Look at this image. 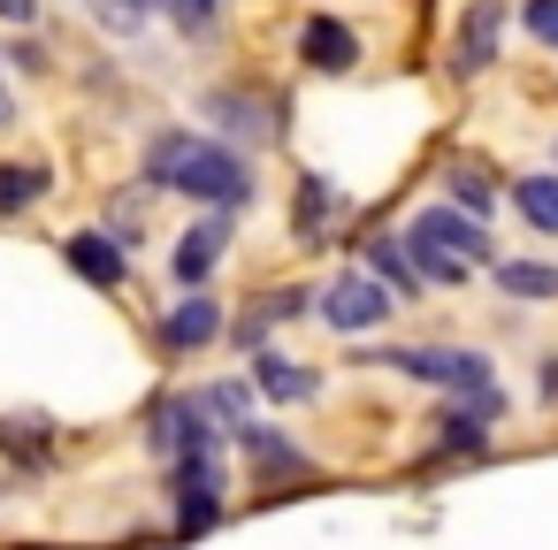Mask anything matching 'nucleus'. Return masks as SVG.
I'll use <instances>...</instances> for the list:
<instances>
[{"instance_id": "obj_5", "label": "nucleus", "mask_w": 558, "mask_h": 550, "mask_svg": "<svg viewBox=\"0 0 558 550\" xmlns=\"http://www.w3.org/2000/svg\"><path fill=\"white\" fill-rule=\"evenodd\" d=\"M390 306H398V291H390L383 276H367V268L337 276V283L322 291V321H329V329H344V337L383 329V321H390Z\"/></svg>"}, {"instance_id": "obj_14", "label": "nucleus", "mask_w": 558, "mask_h": 550, "mask_svg": "<svg viewBox=\"0 0 558 550\" xmlns=\"http://www.w3.org/2000/svg\"><path fill=\"white\" fill-rule=\"evenodd\" d=\"M253 382H260L268 398H283V405H299V398H314V390H322V375H314V367H299V359H283V352H260V359H253Z\"/></svg>"}, {"instance_id": "obj_26", "label": "nucleus", "mask_w": 558, "mask_h": 550, "mask_svg": "<svg viewBox=\"0 0 558 550\" xmlns=\"http://www.w3.org/2000/svg\"><path fill=\"white\" fill-rule=\"evenodd\" d=\"M527 32H535L543 47H558V0H527Z\"/></svg>"}, {"instance_id": "obj_4", "label": "nucleus", "mask_w": 558, "mask_h": 550, "mask_svg": "<svg viewBox=\"0 0 558 550\" xmlns=\"http://www.w3.org/2000/svg\"><path fill=\"white\" fill-rule=\"evenodd\" d=\"M169 497H177V535H207L222 520V466H215V451L169 459Z\"/></svg>"}, {"instance_id": "obj_20", "label": "nucleus", "mask_w": 558, "mask_h": 550, "mask_svg": "<svg viewBox=\"0 0 558 550\" xmlns=\"http://www.w3.org/2000/svg\"><path fill=\"white\" fill-rule=\"evenodd\" d=\"M497 283H505V298H558V268H535V260H505Z\"/></svg>"}, {"instance_id": "obj_27", "label": "nucleus", "mask_w": 558, "mask_h": 550, "mask_svg": "<svg viewBox=\"0 0 558 550\" xmlns=\"http://www.w3.org/2000/svg\"><path fill=\"white\" fill-rule=\"evenodd\" d=\"M0 24H16V32H32V24H39V0H0Z\"/></svg>"}, {"instance_id": "obj_22", "label": "nucleus", "mask_w": 558, "mask_h": 550, "mask_svg": "<svg viewBox=\"0 0 558 550\" xmlns=\"http://www.w3.org/2000/svg\"><path fill=\"white\" fill-rule=\"evenodd\" d=\"M444 184H451V199H459L466 215H489V199H497V192H489V176H482V169H466V161H459Z\"/></svg>"}, {"instance_id": "obj_1", "label": "nucleus", "mask_w": 558, "mask_h": 550, "mask_svg": "<svg viewBox=\"0 0 558 550\" xmlns=\"http://www.w3.org/2000/svg\"><path fill=\"white\" fill-rule=\"evenodd\" d=\"M146 184L177 192V199H199V207H245L253 199V169L245 154L199 138V131H161L146 146Z\"/></svg>"}, {"instance_id": "obj_23", "label": "nucleus", "mask_w": 558, "mask_h": 550, "mask_svg": "<svg viewBox=\"0 0 558 550\" xmlns=\"http://www.w3.org/2000/svg\"><path fill=\"white\" fill-rule=\"evenodd\" d=\"M329 215H337V192H329L322 176H306V184H299V230L314 237V230H322Z\"/></svg>"}, {"instance_id": "obj_7", "label": "nucleus", "mask_w": 558, "mask_h": 550, "mask_svg": "<svg viewBox=\"0 0 558 550\" xmlns=\"http://www.w3.org/2000/svg\"><path fill=\"white\" fill-rule=\"evenodd\" d=\"M230 215H238V207H215L207 222H192V230L177 237V253H169V276H177L184 291H199V283L222 268V253H230Z\"/></svg>"}, {"instance_id": "obj_12", "label": "nucleus", "mask_w": 558, "mask_h": 550, "mask_svg": "<svg viewBox=\"0 0 558 550\" xmlns=\"http://www.w3.org/2000/svg\"><path fill=\"white\" fill-rule=\"evenodd\" d=\"M238 443H245V459H253L268 481H283V474H314V459H306L299 443H283L276 428H253V420H245V428H238Z\"/></svg>"}, {"instance_id": "obj_13", "label": "nucleus", "mask_w": 558, "mask_h": 550, "mask_svg": "<svg viewBox=\"0 0 558 550\" xmlns=\"http://www.w3.org/2000/svg\"><path fill=\"white\" fill-rule=\"evenodd\" d=\"M47 192H54L47 161H0V215H32Z\"/></svg>"}, {"instance_id": "obj_6", "label": "nucleus", "mask_w": 558, "mask_h": 550, "mask_svg": "<svg viewBox=\"0 0 558 550\" xmlns=\"http://www.w3.org/2000/svg\"><path fill=\"white\" fill-rule=\"evenodd\" d=\"M146 443H154L161 459H184V451H222L215 405H207V398H169V405H154V428H146Z\"/></svg>"}, {"instance_id": "obj_17", "label": "nucleus", "mask_w": 558, "mask_h": 550, "mask_svg": "<svg viewBox=\"0 0 558 550\" xmlns=\"http://www.w3.org/2000/svg\"><path fill=\"white\" fill-rule=\"evenodd\" d=\"M512 199H520V215H527L543 237H558V176H520Z\"/></svg>"}, {"instance_id": "obj_24", "label": "nucleus", "mask_w": 558, "mask_h": 550, "mask_svg": "<svg viewBox=\"0 0 558 550\" xmlns=\"http://www.w3.org/2000/svg\"><path fill=\"white\" fill-rule=\"evenodd\" d=\"M154 9H161V0H93V16H100L108 32H138Z\"/></svg>"}, {"instance_id": "obj_9", "label": "nucleus", "mask_w": 558, "mask_h": 550, "mask_svg": "<svg viewBox=\"0 0 558 550\" xmlns=\"http://www.w3.org/2000/svg\"><path fill=\"white\" fill-rule=\"evenodd\" d=\"M497 39H505V0H474V9L459 16V39H451V70L482 77L497 62Z\"/></svg>"}, {"instance_id": "obj_10", "label": "nucleus", "mask_w": 558, "mask_h": 550, "mask_svg": "<svg viewBox=\"0 0 558 550\" xmlns=\"http://www.w3.org/2000/svg\"><path fill=\"white\" fill-rule=\"evenodd\" d=\"M299 62L322 70V77H344V70L360 62V39H352L337 16H306V24H299Z\"/></svg>"}, {"instance_id": "obj_21", "label": "nucleus", "mask_w": 558, "mask_h": 550, "mask_svg": "<svg viewBox=\"0 0 558 550\" xmlns=\"http://www.w3.org/2000/svg\"><path fill=\"white\" fill-rule=\"evenodd\" d=\"M161 9H169V24H177V32L207 39V32H215V16H222V0H161Z\"/></svg>"}, {"instance_id": "obj_28", "label": "nucleus", "mask_w": 558, "mask_h": 550, "mask_svg": "<svg viewBox=\"0 0 558 550\" xmlns=\"http://www.w3.org/2000/svg\"><path fill=\"white\" fill-rule=\"evenodd\" d=\"M0 62H9V54H0ZM16 123V93H9V77H0V131H9Z\"/></svg>"}, {"instance_id": "obj_3", "label": "nucleus", "mask_w": 558, "mask_h": 550, "mask_svg": "<svg viewBox=\"0 0 558 550\" xmlns=\"http://www.w3.org/2000/svg\"><path fill=\"white\" fill-rule=\"evenodd\" d=\"M375 367H398V375H421V382H444V390H459V398L497 405L489 359H482V352H459V344H413V352H383Z\"/></svg>"}, {"instance_id": "obj_15", "label": "nucleus", "mask_w": 558, "mask_h": 550, "mask_svg": "<svg viewBox=\"0 0 558 550\" xmlns=\"http://www.w3.org/2000/svg\"><path fill=\"white\" fill-rule=\"evenodd\" d=\"M367 268H375V276H383L398 298H413V291L428 283V276H421V260L405 253V237H367Z\"/></svg>"}, {"instance_id": "obj_11", "label": "nucleus", "mask_w": 558, "mask_h": 550, "mask_svg": "<svg viewBox=\"0 0 558 550\" xmlns=\"http://www.w3.org/2000/svg\"><path fill=\"white\" fill-rule=\"evenodd\" d=\"M222 337V306L207 298V291H184L169 314H161V344L169 352H199V344H215Z\"/></svg>"}, {"instance_id": "obj_16", "label": "nucleus", "mask_w": 558, "mask_h": 550, "mask_svg": "<svg viewBox=\"0 0 558 550\" xmlns=\"http://www.w3.org/2000/svg\"><path fill=\"white\" fill-rule=\"evenodd\" d=\"M207 115H222V123H230V131H245V138H276V108H268V100L215 93V100H207Z\"/></svg>"}, {"instance_id": "obj_19", "label": "nucleus", "mask_w": 558, "mask_h": 550, "mask_svg": "<svg viewBox=\"0 0 558 550\" xmlns=\"http://www.w3.org/2000/svg\"><path fill=\"white\" fill-rule=\"evenodd\" d=\"M299 314H306V291H268V298L238 321V344H260V329H268V321H299Z\"/></svg>"}, {"instance_id": "obj_2", "label": "nucleus", "mask_w": 558, "mask_h": 550, "mask_svg": "<svg viewBox=\"0 0 558 550\" xmlns=\"http://www.w3.org/2000/svg\"><path fill=\"white\" fill-rule=\"evenodd\" d=\"M405 253L421 260L428 283H466L474 268H489V230L451 215V207H421L413 230H405Z\"/></svg>"}, {"instance_id": "obj_8", "label": "nucleus", "mask_w": 558, "mask_h": 550, "mask_svg": "<svg viewBox=\"0 0 558 550\" xmlns=\"http://www.w3.org/2000/svg\"><path fill=\"white\" fill-rule=\"evenodd\" d=\"M62 260H70L93 291H123V283H131V253L116 245V230H77V237H62Z\"/></svg>"}, {"instance_id": "obj_18", "label": "nucleus", "mask_w": 558, "mask_h": 550, "mask_svg": "<svg viewBox=\"0 0 558 550\" xmlns=\"http://www.w3.org/2000/svg\"><path fill=\"white\" fill-rule=\"evenodd\" d=\"M0 443H9L24 466H39V459L54 451V420H32V413H16V420H0Z\"/></svg>"}, {"instance_id": "obj_25", "label": "nucleus", "mask_w": 558, "mask_h": 550, "mask_svg": "<svg viewBox=\"0 0 558 550\" xmlns=\"http://www.w3.org/2000/svg\"><path fill=\"white\" fill-rule=\"evenodd\" d=\"M207 405H215V420H238V428H245V390H238V382H215Z\"/></svg>"}]
</instances>
